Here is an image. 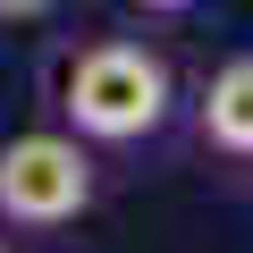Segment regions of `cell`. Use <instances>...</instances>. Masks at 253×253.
Masks as SVG:
<instances>
[{
	"label": "cell",
	"mask_w": 253,
	"mask_h": 253,
	"mask_svg": "<svg viewBox=\"0 0 253 253\" xmlns=\"http://www.w3.org/2000/svg\"><path fill=\"white\" fill-rule=\"evenodd\" d=\"M0 253H9V245H0Z\"/></svg>",
	"instance_id": "8992f818"
},
{
	"label": "cell",
	"mask_w": 253,
	"mask_h": 253,
	"mask_svg": "<svg viewBox=\"0 0 253 253\" xmlns=\"http://www.w3.org/2000/svg\"><path fill=\"white\" fill-rule=\"evenodd\" d=\"M101 203V161L68 126H26L0 144V219L26 236H59Z\"/></svg>",
	"instance_id": "7a4b0ae2"
},
{
	"label": "cell",
	"mask_w": 253,
	"mask_h": 253,
	"mask_svg": "<svg viewBox=\"0 0 253 253\" xmlns=\"http://www.w3.org/2000/svg\"><path fill=\"white\" fill-rule=\"evenodd\" d=\"M34 17H51V0H0V26H34Z\"/></svg>",
	"instance_id": "277c9868"
},
{
	"label": "cell",
	"mask_w": 253,
	"mask_h": 253,
	"mask_svg": "<svg viewBox=\"0 0 253 253\" xmlns=\"http://www.w3.org/2000/svg\"><path fill=\"white\" fill-rule=\"evenodd\" d=\"M51 110H59L68 135H84L93 152H144V144H161V126L177 110V84H169V59L152 42L93 34V42H76L59 59Z\"/></svg>",
	"instance_id": "6da1fadb"
},
{
	"label": "cell",
	"mask_w": 253,
	"mask_h": 253,
	"mask_svg": "<svg viewBox=\"0 0 253 253\" xmlns=\"http://www.w3.org/2000/svg\"><path fill=\"white\" fill-rule=\"evenodd\" d=\"M135 9H144V17H186L194 0H135Z\"/></svg>",
	"instance_id": "5b68a950"
},
{
	"label": "cell",
	"mask_w": 253,
	"mask_h": 253,
	"mask_svg": "<svg viewBox=\"0 0 253 253\" xmlns=\"http://www.w3.org/2000/svg\"><path fill=\"white\" fill-rule=\"evenodd\" d=\"M194 135H203V152L253 169V51H236V59H219V68L203 76V93H194Z\"/></svg>",
	"instance_id": "3957f363"
}]
</instances>
